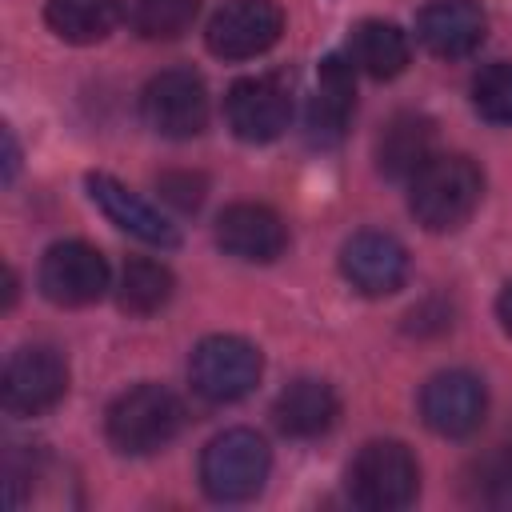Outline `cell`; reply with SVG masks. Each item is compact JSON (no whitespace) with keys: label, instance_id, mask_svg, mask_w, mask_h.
<instances>
[{"label":"cell","instance_id":"obj_24","mask_svg":"<svg viewBox=\"0 0 512 512\" xmlns=\"http://www.w3.org/2000/svg\"><path fill=\"white\" fill-rule=\"evenodd\" d=\"M476 500L488 508H504L512 512V448L492 452L476 464Z\"/></svg>","mask_w":512,"mask_h":512},{"label":"cell","instance_id":"obj_27","mask_svg":"<svg viewBox=\"0 0 512 512\" xmlns=\"http://www.w3.org/2000/svg\"><path fill=\"white\" fill-rule=\"evenodd\" d=\"M16 164H20V148H16L12 128H4V180H12V176H16Z\"/></svg>","mask_w":512,"mask_h":512},{"label":"cell","instance_id":"obj_25","mask_svg":"<svg viewBox=\"0 0 512 512\" xmlns=\"http://www.w3.org/2000/svg\"><path fill=\"white\" fill-rule=\"evenodd\" d=\"M156 188H160V196H164L172 208H180V212H196V208L204 204V188H208V180H204L200 172H164V176L156 180Z\"/></svg>","mask_w":512,"mask_h":512},{"label":"cell","instance_id":"obj_22","mask_svg":"<svg viewBox=\"0 0 512 512\" xmlns=\"http://www.w3.org/2000/svg\"><path fill=\"white\" fill-rule=\"evenodd\" d=\"M200 0H132V28L144 40H176L192 28Z\"/></svg>","mask_w":512,"mask_h":512},{"label":"cell","instance_id":"obj_10","mask_svg":"<svg viewBox=\"0 0 512 512\" xmlns=\"http://www.w3.org/2000/svg\"><path fill=\"white\" fill-rule=\"evenodd\" d=\"M484 412H488V392H484L480 376H472L464 368L436 372L420 388V416L436 436L464 440L484 424Z\"/></svg>","mask_w":512,"mask_h":512},{"label":"cell","instance_id":"obj_20","mask_svg":"<svg viewBox=\"0 0 512 512\" xmlns=\"http://www.w3.org/2000/svg\"><path fill=\"white\" fill-rule=\"evenodd\" d=\"M124 20V0H48L44 24L64 44H96Z\"/></svg>","mask_w":512,"mask_h":512},{"label":"cell","instance_id":"obj_1","mask_svg":"<svg viewBox=\"0 0 512 512\" xmlns=\"http://www.w3.org/2000/svg\"><path fill=\"white\" fill-rule=\"evenodd\" d=\"M484 196V176L468 156H432L408 180V208L428 232H456Z\"/></svg>","mask_w":512,"mask_h":512},{"label":"cell","instance_id":"obj_18","mask_svg":"<svg viewBox=\"0 0 512 512\" xmlns=\"http://www.w3.org/2000/svg\"><path fill=\"white\" fill-rule=\"evenodd\" d=\"M436 128L420 112H396L376 136V168L388 180H412L432 160Z\"/></svg>","mask_w":512,"mask_h":512},{"label":"cell","instance_id":"obj_13","mask_svg":"<svg viewBox=\"0 0 512 512\" xmlns=\"http://www.w3.org/2000/svg\"><path fill=\"white\" fill-rule=\"evenodd\" d=\"M216 244L244 264H272L288 248V228L268 204H228L216 216Z\"/></svg>","mask_w":512,"mask_h":512},{"label":"cell","instance_id":"obj_26","mask_svg":"<svg viewBox=\"0 0 512 512\" xmlns=\"http://www.w3.org/2000/svg\"><path fill=\"white\" fill-rule=\"evenodd\" d=\"M496 316H500V328L512 336V280L500 288V296H496Z\"/></svg>","mask_w":512,"mask_h":512},{"label":"cell","instance_id":"obj_16","mask_svg":"<svg viewBox=\"0 0 512 512\" xmlns=\"http://www.w3.org/2000/svg\"><path fill=\"white\" fill-rule=\"evenodd\" d=\"M88 196H92V204L120 228V232H128V236H136V240H144V244H156V248H176L180 244V232H176V224L168 220V216H160L148 200H140L128 184H120L116 176H108V172H88Z\"/></svg>","mask_w":512,"mask_h":512},{"label":"cell","instance_id":"obj_9","mask_svg":"<svg viewBox=\"0 0 512 512\" xmlns=\"http://www.w3.org/2000/svg\"><path fill=\"white\" fill-rule=\"evenodd\" d=\"M284 32V12L276 0H228L208 20V52L220 60H252L268 52Z\"/></svg>","mask_w":512,"mask_h":512},{"label":"cell","instance_id":"obj_23","mask_svg":"<svg viewBox=\"0 0 512 512\" xmlns=\"http://www.w3.org/2000/svg\"><path fill=\"white\" fill-rule=\"evenodd\" d=\"M472 108L488 124H512V60H496L472 80Z\"/></svg>","mask_w":512,"mask_h":512},{"label":"cell","instance_id":"obj_19","mask_svg":"<svg viewBox=\"0 0 512 512\" xmlns=\"http://www.w3.org/2000/svg\"><path fill=\"white\" fill-rule=\"evenodd\" d=\"M348 60L360 72H368L372 80H392V76H400L408 68L412 44L392 20H364V24L352 28Z\"/></svg>","mask_w":512,"mask_h":512},{"label":"cell","instance_id":"obj_6","mask_svg":"<svg viewBox=\"0 0 512 512\" xmlns=\"http://www.w3.org/2000/svg\"><path fill=\"white\" fill-rule=\"evenodd\" d=\"M140 116L156 136L192 140L208 124V88L192 68H164L144 84Z\"/></svg>","mask_w":512,"mask_h":512},{"label":"cell","instance_id":"obj_11","mask_svg":"<svg viewBox=\"0 0 512 512\" xmlns=\"http://www.w3.org/2000/svg\"><path fill=\"white\" fill-rule=\"evenodd\" d=\"M228 128L244 144H268L276 140L292 120V96L280 76H244L224 96Z\"/></svg>","mask_w":512,"mask_h":512},{"label":"cell","instance_id":"obj_14","mask_svg":"<svg viewBox=\"0 0 512 512\" xmlns=\"http://www.w3.org/2000/svg\"><path fill=\"white\" fill-rule=\"evenodd\" d=\"M484 32L488 16L476 0H428L416 16V40L440 60L472 56L484 44Z\"/></svg>","mask_w":512,"mask_h":512},{"label":"cell","instance_id":"obj_2","mask_svg":"<svg viewBox=\"0 0 512 512\" xmlns=\"http://www.w3.org/2000/svg\"><path fill=\"white\" fill-rule=\"evenodd\" d=\"M184 428V404L164 384H136L108 404L104 432L124 456H152L168 448Z\"/></svg>","mask_w":512,"mask_h":512},{"label":"cell","instance_id":"obj_17","mask_svg":"<svg viewBox=\"0 0 512 512\" xmlns=\"http://www.w3.org/2000/svg\"><path fill=\"white\" fill-rule=\"evenodd\" d=\"M340 416V400L332 392L328 380H316V376H300L292 384L280 388L276 404H272V420L284 436L292 440H316L324 436Z\"/></svg>","mask_w":512,"mask_h":512},{"label":"cell","instance_id":"obj_7","mask_svg":"<svg viewBox=\"0 0 512 512\" xmlns=\"http://www.w3.org/2000/svg\"><path fill=\"white\" fill-rule=\"evenodd\" d=\"M36 284L44 300L60 308H84L108 292V260L84 240H60L40 256Z\"/></svg>","mask_w":512,"mask_h":512},{"label":"cell","instance_id":"obj_3","mask_svg":"<svg viewBox=\"0 0 512 512\" xmlns=\"http://www.w3.org/2000/svg\"><path fill=\"white\" fill-rule=\"evenodd\" d=\"M272 468V452L260 432L252 428H228L212 436L200 452V488L220 504L252 500Z\"/></svg>","mask_w":512,"mask_h":512},{"label":"cell","instance_id":"obj_4","mask_svg":"<svg viewBox=\"0 0 512 512\" xmlns=\"http://www.w3.org/2000/svg\"><path fill=\"white\" fill-rule=\"evenodd\" d=\"M264 372V356L252 340L232 336V332H216L204 336L188 360V376L196 396H204L208 404H236L244 400Z\"/></svg>","mask_w":512,"mask_h":512},{"label":"cell","instance_id":"obj_12","mask_svg":"<svg viewBox=\"0 0 512 512\" xmlns=\"http://www.w3.org/2000/svg\"><path fill=\"white\" fill-rule=\"evenodd\" d=\"M340 272L364 296H392L408 280V248L392 232H356L340 248Z\"/></svg>","mask_w":512,"mask_h":512},{"label":"cell","instance_id":"obj_21","mask_svg":"<svg viewBox=\"0 0 512 512\" xmlns=\"http://www.w3.org/2000/svg\"><path fill=\"white\" fill-rule=\"evenodd\" d=\"M172 288H176V280H172V272H168L160 260L136 256V260H128L124 272H120L116 300H120V308L132 312V316H152V312H160V308L172 300Z\"/></svg>","mask_w":512,"mask_h":512},{"label":"cell","instance_id":"obj_8","mask_svg":"<svg viewBox=\"0 0 512 512\" xmlns=\"http://www.w3.org/2000/svg\"><path fill=\"white\" fill-rule=\"evenodd\" d=\"M64 392H68V364L56 348L28 344L8 356L0 396L12 416H40V412L56 408L64 400Z\"/></svg>","mask_w":512,"mask_h":512},{"label":"cell","instance_id":"obj_5","mask_svg":"<svg viewBox=\"0 0 512 512\" xmlns=\"http://www.w3.org/2000/svg\"><path fill=\"white\" fill-rule=\"evenodd\" d=\"M416 492H420V468L400 440H372L356 452L348 468V496L360 508L392 512L412 504Z\"/></svg>","mask_w":512,"mask_h":512},{"label":"cell","instance_id":"obj_15","mask_svg":"<svg viewBox=\"0 0 512 512\" xmlns=\"http://www.w3.org/2000/svg\"><path fill=\"white\" fill-rule=\"evenodd\" d=\"M356 64L344 60V56H324L320 64V80H316V92L308 100V140L316 148H332L344 140L348 124H352V112H356Z\"/></svg>","mask_w":512,"mask_h":512}]
</instances>
